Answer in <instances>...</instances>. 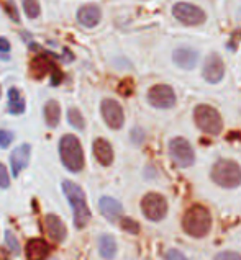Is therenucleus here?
I'll return each instance as SVG.
<instances>
[{"label": "nucleus", "instance_id": "423d86ee", "mask_svg": "<svg viewBox=\"0 0 241 260\" xmlns=\"http://www.w3.org/2000/svg\"><path fill=\"white\" fill-rule=\"evenodd\" d=\"M172 15L177 21H180L185 26H197L205 23L207 15L200 7L187 4V2H179L172 7Z\"/></svg>", "mask_w": 241, "mask_h": 260}, {"label": "nucleus", "instance_id": "dca6fc26", "mask_svg": "<svg viewBox=\"0 0 241 260\" xmlns=\"http://www.w3.org/2000/svg\"><path fill=\"white\" fill-rule=\"evenodd\" d=\"M92 151L95 159L99 160V164L103 167H109L112 162H114V149H112V144L107 139L103 138H97L92 144Z\"/></svg>", "mask_w": 241, "mask_h": 260}, {"label": "nucleus", "instance_id": "7ed1b4c3", "mask_svg": "<svg viewBox=\"0 0 241 260\" xmlns=\"http://www.w3.org/2000/svg\"><path fill=\"white\" fill-rule=\"evenodd\" d=\"M59 155L67 170L81 172L84 169V151H82L81 141L74 135H64L59 141Z\"/></svg>", "mask_w": 241, "mask_h": 260}, {"label": "nucleus", "instance_id": "4be33fe9", "mask_svg": "<svg viewBox=\"0 0 241 260\" xmlns=\"http://www.w3.org/2000/svg\"><path fill=\"white\" fill-rule=\"evenodd\" d=\"M9 111L12 115H21L25 111V99L15 87L9 92Z\"/></svg>", "mask_w": 241, "mask_h": 260}, {"label": "nucleus", "instance_id": "9d476101", "mask_svg": "<svg viewBox=\"0 0 241 260\" xmlns=\"http://www.w3.org/2000/svg\"><path fill=\"white\" fill-rule=\"evenodd\" d=\"M102 110V116L105 123H107L109 128L112 129H120L125 123V115H123V108L122 105L114 100V99H105L100 105Z\"/></svg>", "mask_w": 241, "mask_h": 260}, {"label": "nucleus", "instance_id": "f8f14e48", "mask_svg": "<svg viewBox=\"0 0 241 260\" xmlns=\"http://www.w3.org/2000/svg\"><path fill=\"white\" fill-rule=\"evenodd\" d=\"M56 71H58L56 64L51 61V54H48V53L36 56L33 61L30 62V74H32V77L36 80H41L48 72L52 74Z\"/></svg>", "mask_w": 241, "mask_h": 260}, {"label": "nucleus", "instance_id": "a211bd4d", "mask_svg": "<svg viewBox=\"0 0 241 260\" xmlns=\"http://www.w3.org/2000/svg\"><path fill=\"white\" fill-rule=\"evenodd\" d=\"M99 208H100V213L107 218L110 222H115L122 218V213H123V206L120 202H117L115 198L112 197H102L100 202H99Z\"/></svg>", "mask_w": 241, "mask_h": 260}, {"label": "nucleus", "instance_id": "c756f323", "mask_svg": "<svg viewBox=\"0 0 241 260\" xmlns=\"http://www.w3.org/2000/svg\"><path fill=\"white\" fill-rule=\"evenodd\" d=\"M166 260H189V258H187L182 252H179L176 249H171V250L166 252Z\"/></svg>", "mask_w": 241, "mask_h": 260}, {"label": "nucleus", "instance_id": "cd10ccee", "mask_svg": "<svg viewBox=\"0 0 241 260\" xmlns=\"http://www.w3.org/2000/svg\"><path fill=\"white\" fill-rule=\"evenodd\" d=\"M213 260H241V255L238 252L225 250V252H220V254H217Z\"/></svg>", "mask_w": 241, "mask_h": 260}, {"label": "nucleus", "instance_id": "5701e85b", "mask_svg": "<svg viewBox=\"0 0 241 260\" xmlns=\"http://www.w3.org/2000/svg\"><path fill=\"white\" fill-rule=\"evenodd\" d=\"M67 121H69V124L74 126L76 129H84L86 128L84 116H82V113L77 108H69V110H67Z\"/></svg>", "mask_w": 241, "mask_h": 260}, {"label": "nucleus", "instance_id": "1a4fd4ad", "mask_svg": "<svg viewBox=\"0 0 241 260\" xmlns=\"http://www.w3.org/2000/svg\"><path fill=\"white\" fill-rule=\"evenodd\" d=\"M148 102L154 108H172L176 105V93L169 85L156 84L148 90Z\"/></svg>", "mask_w": 241, "mask_h": 260}, {"label": "nucleus", "instance_id": "f3484780", "mask_svg": "<svg viewBox=\"0 0 241 260\" xmlns=\"http://www.w3.org/2000/svg\"><path fill=\"white\" fill-rule=\"evenodd\" d=\"M44 226H46V231L52 241L58 244L64 242L66 236H67V229L64 226V222L59 219V216H56V214H46V218H44Z\"/></svg>", "mask_w": 241, "mask_h": 260}, {"label": "nucleus", "instance_id": "b1692460", "mask_svg": "<svg viewBox=\"0 0 241 260\" xmlns=\"http://www.w3.org/2000/svg\"><path fill=\"white\" fill-rule=\"evenodd\" d=\"M23 10L28 18H38V15L41 12L38 0H23Z\"/></svg>", "mask_w": 241, "mask_h": 260}, {"label": "nucleus", "instance_id": "c85d7f7f", "mask_svg": "<svg viewBox=\"0 0 241 260\" xmlns=\"http://www.w3.org/2000/svg\"><path fill=\"white\" fill-rule=\"evenodd\" d=\"M9 185H10L9 172H7L4 164H0V188H9Z\"/></svg>", "mask_w": 241, "mask_h": 260}, {"label": "nucleus", "instance_id": "20e7f679", "mask_svg": "<svg viewBox=\"0 0 241 260\" xmlns=\"http://www.w3.org/2000/svg\"><path fill=\"white\" fill-rule=\"evenodd\" d=\"M212 180L222 188H236L241 185V167L230 159L217 160L212 169Z\"/></svg>", "mask_w": 241, "mask_h": 260}, {"label": "nucleus", "instance_id": "0eeeda50", "mask_svg": "<svg viewBox=\"0 0 241 260\" xmlns=\"http://www.w3.org/2000/svg\"><path fill=\"white\" fill-rule=\"evenodd\" d=\"M141 211L149 221H161L168 214V202L159 193H146L141 200Z\"/></svg>", "mask_w": 241, "mask_h": 260}, {"label": "nucleus", "instance_id": "9b49d317", "mask_svg": "<svg viewBox=\"0 0 241 260\" xmlns=\"http://www.w3.org/2000/svg\"><path fill=\"white\" fill-rule=\"evenodd\" d=\"M203 79L207 80L208 84H218L225 76V64L223 59L218 54H210L205 62H203Z\"/></svg>", "mask_w": 241, "mask_h": 260}, {"label": "nucleus", "instance_id": "ddd939ff", "mask_svg": "<svg viewBox=\"0 0 241 260\" xmlns=\"http://www.w3.org/2000/svg\"><path fill=\"white\" fill-rule=\"evenodd\" d=\"M51 252V246L40 237H35V239H30L26 242L25 247V255L26 260H46Z\"/></svg>", "mask_w": 241, "mask_h": 260}, {"label": "nucleus", "instance_id": "aec40b11", "mask_svg": "<svg viewBox=\"0 0 241 260\" xmlns=\"http://www.w3.org/2000/svg\"><path fill=\"white\" fill-rule=\"evenodd\" d=\"M44 113V121L49 126V128H56L61 120V108H59V103L56 100H49L46 102V105L43 108Z\"/></svg>", "mask_w": 241, "mask_h": 260}, {"label": "nucleus", "instance_id": "a878e982", "mask_svg": "<svg viewBox=\"0 0 241 260\" xmlns=\"http://www.w3.org/2000/svg\"><path fill=\"white\" fill-rule=\"evenodd\" d=\"M120 226L130 234H138L140 233V224L137 221H133L131 218H120Z\"/></svg>", "mask_w": 241, "mask_h": 260}, {"label": "nucleus", "instance_id": "2f4dec72", "mask_svg": "<svg viewBox=\"0 0 241 260\" xmlns=\"http://www.w3.org/2000/svg\"><path fill=\"white\" fill-rule=\"evenodd\" d=\"M10 51V43L7 38H2L0 36V53H9Z\"/></svg>", "mask_w": 241, "mask_h": 260}, {"label": "nucleus", "instance_id": "4468645a", "mask_svg": "<svg viewBox=\"0 0 241 260\" xmlns=\"http://www.w3.org/2000/svg\"><path fill=\"white\" fill-rule=\"evenodd\" d=\"M102 18V12L97 5L94 4H87L82 5L81 9L77 10V21L86 28H94L100 23Z\"/></svg>", "mask_w": 241, "mask_h": 260}, {"label": "nucleus", "instance_id": "2eb2a0df", "mask_svg": "<svg viewBox=\"0 0 241 260\" xmlns=\"http://www.w3.org/2000/svg\"><path fill=\"white\" fill-rule=\"evenodd\" d=\"M30 152H32V147L30 144H21L15 149L10 155V164H12V174L13 177H18L20 172L23 170L28 162H30Z\"/></svg>", "mask_w": 241, "mask_h": 260}, {"label": "nucleus", "instance_id": "412c9836", "mask_svg": "<svg viewBox=\"0 0 241 260\" xmlns=\"http://www.w3.org/2000/svg\"><path fill=\"white\" fill-rule=\"evenodd\" d=\"M99 252H100L102 258H105V260H112V258H114L115 254H117V241H115V237L110 236V234L100 236V239H99Z\"/></svg>", "mask_w": 241, "mask_h": 260}, {"label": "nucleus", "instance_id": "bb28decb", "mask_svg": "<svg viewBox=\"0 0 241 260\" xmlns=\"http://www.w3.org/2000/svg\"><path fill=\"white\" fill-rule=\"evenodd\" d=\"M15 135L12 131H7V129H0V147L5 149V147H9L12 144Z\"/></svg>", "mask_w": 241, "mask_h": 260}, {"label": "nucleus", "instance_id": "7c9ffc66", "mask_svg": "<svg viewBox=\"0 0 241 260\" xmlns=\"http://www.w3.org/2000/svg\"><path fill=\"white\" fill-rule=\"evenodd\" d=\"M5 10L9 12V15H10V18H12V20H15V21H20L18 12H17V7H15L12 2H7V4H5Z\"/></svg>", "mask_w": 241, "mask_h": 260}, {"label": "nucleus", "instance_id": "6ab92c4d", "mask_svg": "<svg viewBox=\"0 0 241 260\" xmlns=\"http://www.w3.org/2000/svg\"><path fill=\"white\" fill-rule=\"evenodd\" d=\"M172 59L174 62L182 69H194L195 64H197L199 54L197 51H194L191 48H177L172 54Z\"/></svg>", "mask_w": 241, "mask_h": 260}, {"label": "nucleus", "instance_id": "6e6552de", "mask_svg": "<svg viewBox=\"0 0 241 260\" xmlns=\"http://www.w3.org/2000/svg\"><path fill=\"white\" fill-rule=\"evenodd\" d=\"M169 154L177 167H191L195 162V154L191 143L184 138H174L169 143Z\"/></svg>", "mask_w": 241, "mask_h": 260}, {"label": "nucleus", "instance_id": "f03ea898", "mask_svg": "<svg viewBox=\"0 0 241 260\" xmlns=\"http://www.w3.org/2000/svg\"><path fill=\"white\" fill-rule=\"evenodd\" d=\"M182 228L191 237H205L212 229V216L203 205H192L182 218Z\"/></svg>", "mask_w": 241, "mask_h": 260}, {"label": "nucleus", "instance_id": "f257e3e1", "mask_svg": "<svg viewBox=\"0 0 241 260\" xmlns=\"http://www.w3.org/2000/svg\"><path fill=\"white\" fill-rule=\"evenodd\" d=\"M63 190L64 195L67 197V202L71 203L72 211H74V226L77 229H82L89 224L90 221V210L87 206V200H86V193L77 183H74L71 180H64L63 182Z\"/></svg>", "mask_w": 241, "mask_h": 260}, {"label": "nucleus", "instance_id": "473e14b6", "mask_svg": "<svg viewBox=\"0 0 241 260\" xmlns=\"http://www.w3.org/2000/svg\"><path fill=\"white\" fill-rule=\"evenodd\" d=\"M0 95H2V88H0Z\"/></svg>", "mask_w": 241, "mask_h": 260}, {"label": "nucleus", "instance_id": "393cba45", "mask_svg": "<svg viewBox=\"0 0 241 260\" xmlns=\"http://www.w3.org/2000/svg\"><path fill=\"white\" fill-rule=\"evenodd\" d=\"M5 242H7V247L10 249L12 254L20 255V252H21L20 244H18V239L15 237V234H13L12 231H7V233H5Z\"/></svg>", "mask_w": 241, "mask_h": 260}, {"label": "nucleus", "instance_id": "39448f33", "mask_svg": "<svg viewBox=\"0 0 241 260\" xmlns=\"http://www.w3.org/2000/svg\"><path fill=\"white\" fill-rule=\"evenodd\" d=\"M194 121L197 128L207 135L217 136L223 129V120L218 110H215L210 105H197L194 110Z\"/></svg>", "mask_w": 241, "mask_h": 260}]
</instances>
